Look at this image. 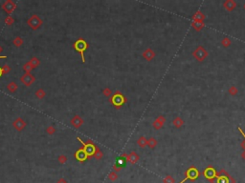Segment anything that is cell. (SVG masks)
<instances>
[{"mask_svg":"<svg viewBox=\"0 0 245 183\" xmlns=\"http://www.w3.org/2000/svg\"><path fill=\"white\" fill-rule=\"evenodd\" d=\"M215 183H236V180L225 170H220L219 172H217V182Z\"/></svg>","mask_w":245,"mask_h":183,"instance_id":"obj_1","label":"cell"},{"mask_svg":"<svg viewBox=\"0 0 245 183\" xmlns=\"http://www.w3.org/2000/svg\"><path fill=\"white\" fill-rule=\"evenodd\" d=\"M192 56L195 59L199 62H202V61L205 60L209 56L208 51L206 50L203 46H198V47L195 49V50L192 52Z\"/></svg>","mask_w":245,"mask_h":183,"instance_id":"obj_2","label":"cell"},{"mask_svg":"<svg viewBox=\"0 0 245 183\" xmlns=\"http://www.w3.org/2000/svg\"><path fill=\"white\" fill-rule=\"evenodd\" d=\"M185 176H186V178H184L183 180L180 181V183H184V182H186L187 180L194 181L195 179H196L198 176H200V173L198 172V170L194 166H191L188 170L186 171Z\"/></svg>","mask_w":245,"mask_h":183,"instance_id":"obj_3","label":"cell"},{"mask_svg":"<svg viewBox=\"0 0 245 183\" xmlns=\"http://www.w3.org/2000/svg\"><path fill=\"white\" fill-rule=\"evenodd\" d=\"M27 23H28L29 27H30L32 30L37 31L42 26L43 21H42V19L37 15V14H33V15L28 19Z\"/></svg>","mask_w":245,"mask_h":183,"instance_id":"obj_4","label":"cell"},{"mask_svg":"<svg viewBox=\"0 0 245 183\" xmlns=\"http://www.w3.org/2000/svg\"><path fill=\"white\" fill-rule=\"evenodd\" d=\"M87 47H88V45H87V43L84 41L83 38H80L79 40H77L74 44V48L79 52V53H80L81 56V61H83V62H85V58H84V51L86 50Z\"/></svg>","mask_w":245,"mask_h":183,"instance_id":"obj_5","label":"cell"},{"mask_svg":"<svg viewBox=\"0 0 245 183\" xmlns=\"http://www.w3.org/2000/svg\"><path fill=\"white\" fill-rule=\"evenodd\" d=\"M204 176L208 179L209 181H211V183H215L217 182V171H215L212 166L207 167L205 171L203 172Z\"/></svg>","mask_w":245,"mask_h":183,"instance_id":"obj_6","label":"cell"},{"mask_svg":"<svg viewBox=\"0 0 245 183\" xmlns=\"http://www.w3.org/2000/svg\"><path fill=\"white\" fill-rule=\"evenodd\" d=\"M1 8L3 9V11H5L6 13L9 14V15H11V14L14 11V10L16 9V4L14 1H12V0H7V1H5L2 4Z\"/></svg>","mask_w":245,"mask_h":183,"instance_id":"obj_7","label":"cell"},{"mask_svg":"<svg viewBox=\"0 0 245 183\" xmlns=\"http://www.w3.org/2000/svg\"><path fill=\"white\" fill-rule=\"evenodd\" d=\"M109 101H110V102H112L116 107H118V108H119V107H120L122 104H124L125 101H127V99H125V98L122 97L120 92H117L112 97H110Z\"/></svg>","mask_w":245,"mask_h":183,"instance_id":"obj_8","label":"cell"},{"mask_svg":"<svg viewBox=\"0 0 245 183\" xmlns=\"http://www.w3.org/2000/svg\"><path fill=\"white\" fill-rule=\"evenodd\" d=\"M20 81L22 82V84H24L26 87H31L36 81V77L34 76L32 74H25L20 77Z\"/></svg>","mask_w":245,"mask_h":183,"instance_id":"obj_9","label":"cell"},{"mask_svg":"<svg viewBox=\"0 0 245 183\" xmlns=\"http://www.w3.org/2000/svg\"><path fill=\"white\" fill-rule=\"evenodd\" d=\"M122 158H125V160L132 165L136 164L140 160V156L135 152H130L129 154H122Z\"/></svg>","mask_w":245,"mask_h":183,"instance_id":"obj_10","label":"cell"},{"mask_svg":"<svg viewBox=\"0 0 245 183\" xmlns=\"http://www.w3.org/2000/svg\"><path fill=\"white\" fill-rule=\"evenodd\" d=\"M26 125H27L26 121L23 119V118H21V117L16 118V119H14V122H13L14 128V129H16V131H18V132H21V131L26 127Z\"/></svg>","mask_w":245,"mask_h":183,"instance_id":"obj_11","label":"cell"},{"mask_svg":"<svg viewBox=\"0 0 245 183\" xmlns=\"http://www.w3.org/2000/svg\"><path fill=\"white\" fill-rule=\"evenodd\" d=\"M165 123H166V117H164V115H160L155 118V119H154L153 123H152V127L155 130H160L161 128H163Z\"/></svg>","mask_w":245,"mask_h":183,"instance_id":"obj_12","label":"cell"},{"mask_svg":"<svg viewBox=\"0 0 245 183\" xmlns=\"http://www.w3.org/2000/svg\"><path fill=\"white\" fill-rule=\"evenodd\" d=\"M70 122H71V125L73 127H75L76 129H79V128H81L83 125L84 120L79 115H75L74 117H72V119Z\"/></svg>","mask_w":245,"mask_h":183,"instance_id":"obj_13","label":"cell"},{"mask_svg":"<svg viewBox=\"0 0 245 183\" xmlns=\"http://www.w3.org/2000/svg\"><path fill=\"white\" fill-rule=\"evenodd\" d=\"M143 57H144L147 61H151L154 57H155V52L150 48L146 49L144 51V53H143Z\"/></svg>","mask_w":245,"mask_h":183,"instance_id":"obj_14","label":"cell"},{"mask_svg":"<svg viewBox=\"0 0 245 183\" xmlns=\"http://www.w3.org/2000/svg\"><path fill=\"white\" fill-rule=\"evenodd\" d=\"M75 156H76V158H77L79 161H81V162L84 161L85 159H87V158H89L88 155L86 154V152L83 150V148H81V149L78 150Z\"/></svg>","mask_w":245,"mask_h":183,"instance_id":"obj_15","label":"cell"},{"mask_svg":"<svg viewBox=\"0 0 245 183\" xmlns=\"http://www.w3.org/2000/svg\"><path fill=\"white\" fill-rule=\"evenodd\" d=\"M223 7L225 8L226 11H233L237 8V3L234 0H226L225 2L223 3Z\"/></svg>","mask_w":245,"mask_h":183,"instance_id":"obj_16","label":"cell"},{"mask_svg":"<svg viewBox=\"0 0 245 183\" xmlns=\"http://www.w3.org/2000/svg\"><path fill=\"white\" fill-rule=\"evenodd\" d=\"M206 18L205 14L201 11H196L194 15H192V21H197V22H203V20Z\"/></svg>","mask_w":245,"mask_h":183,"instance_id":"obj_17","label":"cell"},{"mask_svg":"<svg viewBox=\"0 0 245 183\" xmlns=\"http://www.w3.org/2000/svg\"><path fill=\"white\" fill-rule=\"evenodd\" d=\"M192 27L194 29L195 31L199 32L205 27V23L204 22H197V21H192Z\"/></svg>","mask_w":245,"mask_h":183,"instance_id":"obj_18","label":"cell"},{"mask_svg":"<svg viewBox=\"0 0 245 183\" xmlns=\"http://www.w3.org/2000/svg\"><path fill=\"white\" fill-rule=\"evenodd\" d=\"M173 124L174 127L177 128V129H180V128H181L183 125H184V120H183L180 117H176L173 119Z\"/></svg>","mask_w":245,"mask_h":183,"instance_id":"obj_19","label":"cell"},{"mask_svg":"<svg viewBox=\"0 0 245 183\" xmlns=\"http://www.w3.org/2000/svg\"><path fill=\"white\" fill-rule=\"evenodd\" d=\"M137 144H138V146L140 148H146L148 146V139L145 137V136H141V137L138 138V140H137Z\"/></svg>","mask_w":245,"mask_h":183,"instance_id":"obj_20","label":"cell"},{"mask_svg":"<svg viewBox=\"0 0 245 183\" xmlns=\"http://www.w3.org/2000/svg\"><path fill=\"white\" fill-rule=\"evenodd\" d=\"M104 156V153L102 152V150L100 149V148L96 147V150L94 152V155H93V158H96L97 160H101L102 158H103Z\"/></svg>","mask_w":245,"mask_h":183,"instance_id":"obj_21","label":"cell"},{"mask_svg":"<svg viewBox=\"0 0 245 183\" xmlns=\"http://www.w3.org/2000/svg\"><path fill=\"white\" fill-rule=\"evenodd\" d=\"M23 43H24V41H23V38H22V37H20V36L14 37V40H13V44L16 46V47H17V48L21 47V46L23 45Z\"/></svg>","mask_w":245,"mask_h":183,"instance_id":"obj_22","label":"cell"},{"mask_svg":"<svg viewBox=\"0 0 245 183\" xmlns=\"http://www.w3.org/2000/svg\"><path fill=\"white\" fill-rule=\"evenodd\" d=\"M17 88H18V86L16 82H10L7 85V90L10 93H16L17 91Z\"/></svg>","mask_w":245,"mask_h":183,"instance_id":"obj_23","label":"cell"},{"mask_svg":"<svg viewBox=\"0 0 245 183\" xmlns=\"http://www.w3.org/2000/svg\"><path fill=\"white\" fill-rule=\"evenodd\" d=\"M157 144H158V142L154 137H150V139H148V147L150 148V149H154L157 146Z\"/></svg>","mask_w":245,"mask_h":183,"instance_id":"obj_24","label":"cell"},{"mask_svg":"<svg viewBox=\"0 0 245 183\" xmlns=\"http://www.w3.org/2000/svg\"><path fill=\"white\" fill-rule=\"evenodd\" d=\"M29 62H30V64H31V65L33 66V68H34V69L37 68V67L39 66V64H40V61H39V59L37 58V57H36V56L32 57V58L30 59V61H29Z\"/></svg>","mask_w":245,"mask_h":183,"instance_id":"obj_25","label":"cell"},{"mask_svg":"<svg viewBox=\"0 0 245 183\" xmlns=\"http://www.w3.org/2000/svg\"><path fill=\"white\" fill-rule=\"evenodd\" d=\"M35 95H36L37 98H39V99H43L46 97V92L43 89H39Z\"/></svg>","mask_w":245,"mask_h":183,"instance_id":"obj_26","label":"cell"},{"mask_svg":"<svg viewBox=\"0 0 245 183\" xmlns=\"http://www.w3.org/2000/svg\"><path fill=\"white\" fill-rule=\"evenodd\" d=\"M23 70H24V72H26V74H32V71L34 70V68H33V66L30 64V62L28 61L27 63H25L24 65H23Z\"/></svg>","mask_w":245,"mask_h":183,"instance_id":"obj_27","label":"cell"},{"mask_svg":"<svg viewBox=\"0 0 245 183\" xmlns=\"http://www.w3.org/2000/svg\"><path fill=\"white\" fill-rule=\"evenodd\" d=\"M118 178H119L118 173L114 172V171H112V172H110L108 174V179L110 181H112V182H115L118 179Z\"/></svg>","mask_w":245,"mask_h":183,"instance_id":"obj_28","label":"cell"},{"mask_svg":"<svg viewBox=\"0 0 245 183\" xmlns=\"http://www.w3.org/2000/svg\"><path fill=\"white\" fill-rule=\"evenodd\" d=\"M231 44H232V41L229 37H224V38L221 40V45H222L224 48H228L229 46H231Z\"/></svg>","mask_w":245,"mask_h":183,"instance_id":"obj_29","label":"cell"},{"mask_svg":"<svg viewBox=\"0 0 245 183\" xmlns=\"http://www.w3.org/2000/svg\"><path fill=\"white\" fill-rule=\"evenodd\" d=\"M228 93H229L230 95H232V97H235V95H238V88H237L236 86H231V87H230V88L228 89Z\"/></svg>","mask_w":245,"mask_h":183,"instance_id":"obj_30","label":"cell"},{"mask_svg":"<svg viewBox=\"0 0 245 183\" xmlns=\"http://www.w3.org/2000/svg\"><path fill=\"white\" fill-rule=\"evenodd\" d=\"M163 183H175V180H174V178H173V176L169 175V176L164 178V179H163Z\"/></svg>","mask_w":245,"mask_h":183,"instance_id":"obj_31","label":"cell"},{"mask_svg":"<svg viewBox=\"0 0 245 183\" xmlns=\"http://www.w3.org/2000/svg\"><path fill=\"white\" fill-rule=\"evenodd\" d=\"M67 160H68V158H67V156L65 155H60L59 158H58V161H59L60 164H65Z\"/></svg>","mask_w":245,"mask_h":183,"instance_id":"obj_32","label":"cell"},{"mask_svg":"<svg viewBox=\"0 0 245 183\" xmlns=\"http://www.w3.org/2000/svg\"><path fill=\"white\" fill-rule=\"evenodd\" d=\"M10 71H11V67L9 66L8 64H6V65H4V66L1 67V72H2V74H9V72H10Z\"/></svg>","mask_w":245,"mask_h":183,"instance_id":"obj_33","label":"cell"},{"mask_svg":"<svg viewBox=\"0 0 245 183\" xmlns=\"http://www.w3.org/2000/svg\"><path fill=\"white\" fill-rule=\"evenodd\" d=\"M103 95H104V97H111V95H112L111 89H109V88H104V89L103 90Z\"/></svg>","mask_w":245,"mask_h":183,"instance_id":"obj_34","label":"cell"},{"mask_svg":"<svg viewBox=\"0 0 245 183\" xmlns=\"http://www.w3.org/2000/svg\"><path fill=\"white\" fill-rule=\"evenodd\" d=\"M46 132H47L48 135H53L54 133L57 132V129L54 126H49V127H47V129H46Z\"/></svg>","mask_w":245,"mask_h":183,"instance_id":"obj_35","label":"cell"},{"mask_svg":"<svg viewBox=\"0 0 245 183\" xmlns=\"http://www.w3.org/2000/svg\"><path fill=\"white\" fill-rule=\"evenodd\" d=\"M14 19L11 15H8V16L5 18V24H6V25L10 26V25H12V24H14Z\"/></svg>","mask_w":245,"mask_h":183,"instance_id":"obj_36","label":"cell"},{"mask_svg":"<svg viewBox=\"0 0 245 183\" xmlns=\"http://www.w3.org/2000/svg\"><path fill=\"white\" fill-rule=\"evenodd\" d=\"M113 171H114V172H116V173L121 172V171H122V167L120 166V165H117V164L113 165Z\"/></svg>","mask_w":245,"mask_h":183,"instance_id":"obj_37","label":"cell"},{"mask_svg":"<svg viewBox=\"0 0 245 183\" xmlns=\"http://www.w3.org/2000/svg\"><path fill=\"white\" fill-rule=\"evenodd\" d=\"M57 183H68V182H67V180H66L65 178H60L59 179V180L57 181Z\"/></svg>","mask_w":245,"mask_h":183,"instance_id":"obj_38","label":"cell"},{"mask_svg":"<svg viewBox=\"0 0 245 183\" xmlns=\"http://www.w3.org/2000/svg\"><path fill=\"white\" fill-rule=\"evenodd\" d=\"M2 53V48H1V46H0V54Z\"/></svg>","mask_w":245,"mask_h":183,"instance_id":"obj_39","label":"cell"},{"mask_svg":"<svg viewBox=\"0 0 245 183\" xmlns=\"http://www.w3.org/2000/svg\"><path fill=\"white\" fill-rule=\"evenodd\" d=\"M1 74H2V72H1V67H0V76H1Z\"/></svg>","mask_w":245,"mask_h":183,"instance_id":"obj_40","label":"cell"},{"mask_svg":"<svg viewBox=\"0 0 245 183\" xmlns=\"http://www.w3.org/2000/svg\"><path fill=\"white\" fill-rule=\"evenodd\" d=\"M243 8H244V10H245V4L243 5Z\"/></svg>","mask_w":245,"mask_h":183,"instance_id":"obj_41","label":"cell"}]
</instances>
